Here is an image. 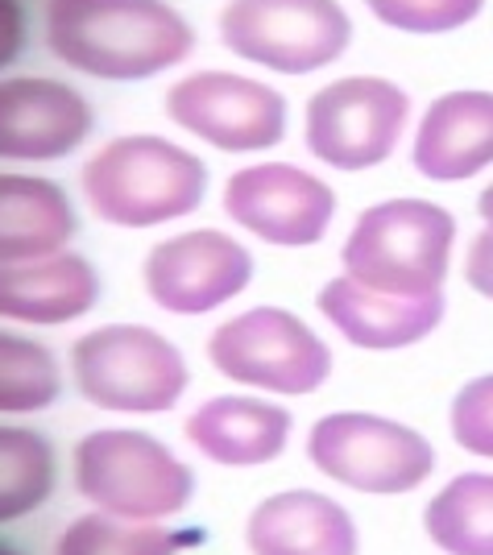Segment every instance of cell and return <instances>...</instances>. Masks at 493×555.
<instances>
[{"instance_id":"obj_29","label":"cell","mask_w":493,"mask_h":555,"mask_svg":"<svg viewBox=\"0 0 493 555\" xmlns=\"http://www.w3.org/2000/svg\"><path fill=\"white\" fill-rule=\"evenodd\" d=\"M0 555H25V552H17V547H9V543H0Z\"/></svg>"},{"instance_id":"obj_7","label":"cell","mask_w":493,"mask_h":555,"mask_svg":"<svg viewBox=\"0 0 493 555\" xmlns=\"http://www.w3.org/2000/svg\"><path fill=\"white\" fill-rule=\"evenodd\" d=\"M208 361L220 377L274 398L320 393L332 382L336 365L328 340L303 315L274 302L236 311L224 324L211 327Z\"/></svg>"},{"instance_id":"obj_23","label":"cell","mask_w":493,"mask_h":555,"mask_svg":"<svg viewBox=\"0 0 493 555\" xmlns=\"http://www.w3.org/2000/svg\"><path fill=\"white\" fill-rule=\"evenodd\" d=\"M63 393V365L54 348L0 327V415H38Z\"/></svg>"},{"instance_id":"obj_16","label":"cell","mask_w":493,"mask_h":555,"mask_svg":"<svg viewBox=\"0 0 493 555\" xmlns=\"http://www.w3.org/2000/svg\"><path fill=\"white\" fill-rule=\"evenodd\" d=\"M183 436L220 468H261L290 448L295 415L265 393H216L191 411Z\"/></svg>"},{"instance_id":"obj_1","label":"cell","mask_w":493,"mask_h":555,"mask_svg":"<svg viewBox=\"0 0 493 555\" xmlns=\"http://www.w3.org/2000/svg\"><path fill=\"white\" fill-rule=\"evenodd\" d=\"M47 50L104 83H141L183 67L195 25L170 0H47Z\"/></svg>"},{"instance_id":"obj_21","label":"cell","mask_w":493,"mask_h":555,"mask_svg":"<svg viewBox=\"0 0 493 555\" xmlns=\"http://www.w3.org/2000/svg\"><path fill=\"white\" fill-rule=\"evenodd\" d=\"M59 477L54 443L17 423H0V527L22 522L47 506Z\"/></svg>"},{"instance_id":"obj_17","label":"cell","mask_w":493,"mask_h":555,"mask_svg":"<svg viewBox=\"0 0 493 555\" xmlns=\"http://www.w3.org/2000/svg\"><path fill=\"white\" fill-rule=\"evenodd\" d=\"M249 555H361V527L324 489H278L245 518Z\"/></svg>"},{"instance_id":"obj_13","label":"cell","mask_w":493,"mask_h":555,"mask_svg":"<svg viewBox=\"0 0 493 555\" xmlns=\"http://www.w3.org/2000/svg\"><path fill=\"white\" fill-rule=\"evenodd\" d=\"M88 95L50 75L0 79V163H59L92 138Z\"/></svg>"},{"instance_id":"obj_2","label":"cell","mask_w":493,"mask_h":555,"mask_svg":"<svg viewBox=\"0 0 493 555\" xmlns=\"http://www.w3.org/2000/svg\"><path fill=\"white\" fill-rule=\"evenodd\" d=\"M79 186L95 220L117 229H163L187 220L208 199V163L163 133H125L104 141L83 163Z\"/></svg>"},{"instance_id":"obj_24","label":"cell","mask_w":493,"mask_h":555,"mask_svg":"<svg viewBox=\"0 0 493 555\" xmlns=\"http://www.w3.org/2000/svg\"><path fill=\"white\" fill-rule=\"evenodd\" d=\"M490 0H365V13L377 25L411 38H444L472 25Z\"/></svg>"},{"instance_id":"obj_9","label":"cell","mask_w":493,"mask_h":555,"mask_svg":"<svg viewBox=\"0 0 493 555\" xmlns=\"http://www.w3.org/2000/svg\"><path fill=\"white\" fill-rule=\"evenodd\" d=\"M216 29L229 54L274 75L328 70L352 47L340 0H224Z\"/></svg>"},{"instance_id":"obj_4","label":"cell","mask_w":493,"mask_h":555,"mask_svg":"<svg viewBox=\"0 0 493 555\" xmlns=\"http://www.w3.org/2000/svg\"><path fill=\"white\" fill-rule=\"evenodd\" d=\"M456 254V216L419 195L377 199L352 220L340 270L386 295H440Z\"/></svg>"},{"instance_id":"obj_19","label":"cell","mask_w":493,"mask_h":555,"mask_svg":"<svg viewBox=\"0 0 493 555\" xmlns=\"http://www.w3.org/2000/svg\"><path fill=\"white\" fill-rule=\"evenodd\" d=\"M70 236H75V208L63 186L22 170L0 175V261L63 254Z\"/></svg>"},{"instance_id":"obj_6","label":"cell","mask_w":493,"mask_h":555,"mask_svg":"<svg viewBox=\"0 0 493 555\" xmlns=\"http://www.w3.org/2000/svg\"><path fill=\"white\" fill-rule=\"evenodd\" d=\"M307 461L332 486L402 498L431 481L436 443L419 427L374 411H332L307 427Z\"/></svg>"},{"instance_id":"obj_8","label":"cell","mask_w":493,"mask_h":555,"mask_svg":"<svg viewBox=\"0 0 493 555\" xmlns=\"http://www.w3.org/2000/svg\"><path fill=\"white\" fill-rule=\"evenodd\" d=\"M411 92L386 75H340L315 88L303 108V145L315 163L361 175L390 163L411 129Z\"/></svg>"},{"instance_id":"obj_10","label":"cell","mask_w":493,"mask_h":555,"mask_svg":"<svg viewBox=\"0 0 493 555\" xmlns=\"http://www.w3.org/2000/svg\"><path fill=\"white\" fill-rule=\"evenodd\" d=\"M163 108L183 133L220 154H265L282 145L290 125V104L274 83L220 67L174 79Z\"/></svg>"},{"instance_id":"obj_3","label":"cell","mask_w":493,"mask_h":555,"mask_svg":"<svg viewBox=\"0 0 493 555\" xmlns=\"http://www.w3.org/2000/svg\"><path fill=\"white\" fill-rule=\"evenodd\" d=\"M70 477L88 506L129 522H170L199 493L195 468L141 427L88 431L70 452Z\"/></svg>"},{"instance_id":"obj_12","label":"cell","mask_w":493,"mask_h":555,"mask_svg":"<svg viewBox=\"0 0 493 555\" xmlns=\"http://www.w3.org/2000/svg\"><path fill=\"white\" fill-rule=\"evenodd\" d=\"M224 216L274 249H311L336 220L328 179L295 163H249L224 183Z\"/></svg>"},{"instance_id":"obj_27","label":"cell","mask_w":493,"mask_h":555,"mask_svg":"<svg viewBox=\"0 0 493 555\" xmlns=\"http://www.w3.org/2000/svg\"><path fill=\"white\" fill-rule=\"evenodd\" d=\"M25 4L22 0H0V70L13 67L25 50Z\"/></svg>"},{"instance_id":"obj_20","label":"cell","mask_w":493,"mask_h":555,"mask_svg":"<svg viewBox=\"0 0 493 555\" xmlns=\"http://www.w3.org/2000/svg\"><path fill=\"white\" fill-rule=\"evenodd\" d=\"M423 534L444 555H493V468L447 477L427 498Z\"/></svg>"},{"instance_id":"obj_22","label":"cell","mask_w":493,"mask_h":555,"mask_svg":"<svg viewBox=\"0 0 493 555\" xmlns=\"http://www.w3.org/2000/svg\"><path fill=\"white\" fill-rule=\"evenodd\" d=\"M199 534L170 531L163 522H129L117 514H79L54 539V555H179Z\"/></svg>"},{"instance_id":"obj_15","label":"cell","mask_w":493,"mask_h":555,"mask_svg":"<svg viewBox=\"0 0 493 555\" xmlns=\"http://www.w3.org/2000/svg\"><path fill=\"white\" fill-rule=\"evenodd\" d=\"M411 166L427 183H469L493 170V92L452 88L440 92L415 120Z\"/></svg>"},{"instance_id":"obj_18","label":"cell","mask_w":493,"mask_h":555,"mask_svg":"<svg viewBox=\"0 0 493 555\" xmlns=\"http://www.w3.org/2000/svg\"><path fill=\"white\" fill-rule=\"evenodd\" d=\"M104 295L100 270L83 254L0 261V320L59 327L83 320Z\"/></svg>"},{"instance_id":"obj_25","label":"cell","mask_w":493,"mask_h":555,"mask_svg":"<svg viewBox=\"0 0 493 555\" xmlns=\"http://www.w3.org/2000/svg\"><path fill=\"white\" fill-rule=\"evenodd\" d=\"M447 431L460 452L493 464V373H481L452 393Z\"/></svg>"},{"instance_id":"obj_14","label":"cell","mask_w":493,"mask_h":555,"mask_svg":"<svg viewBox=\"0 0 493 555\" xmlns=\"http://www.w3.org/2000/svg\"><path fill=\"white\" fill-rule=\"evenodd\" d=\"M315 311L328 320V327L345 345L361 352H402L423 345L436 327L444 324L447 299L440 295H386L369 291L349 274L328 278L315 291Z\"/></svg>"},{"instance_id":"obj_11","label":"cell","mask_w":493,"mask_h":555,"mask_svg":"<svg viewBox=\"0 0 493 555\" xmlns=\"http://www.w3.org/2000/svg\"><path fill=\"white\" fill-rule=\"evenodd\" d=\"M258 261L224 229H183L158 241L141 261V282L166 315H208L254 286Z\"/></svg>"},{"instance_id":"obj_5","label":"cell","mask_w":493,"mask_h":555,"mask_svg":"<svg viewBox=\"0 0 493 555\" xmlns=\"http://www.w3.org/2000/svg\"><path fill=\"white\" fill-rule=\"evenodd\" d=\"M75 390L108 415H166L187 393L183 348L150 324H100L70 345Z\"/></svg>"},{"instance_id":"obj_26","label":"cell","mask_w":493,"mask_h":555,"mask_svg":"<svg viewBox=\"0 0 493 555\" xmlns=\"http://www.w3.org/2000/svg\"><path fill=\"white\" fill-rule=\"evenodd\" d=\"M465 282L472 295L493 302V232L481 229L465 249Z\"/></svg>"},{"instance_id":"obj_28","label":"cell","mask_w":493,"mask_h":555,"mask_svg":"<svg viewBox=\"0 0 493 555\" xmlns=\"http://www.w3.org/2000/svg\"><path fill=\"white\" fill-rule=\"evenodd\" d=\"M477 216H481V229L493 232V179L481 186V195H477Z\"/></svg>"}]
</instances>
